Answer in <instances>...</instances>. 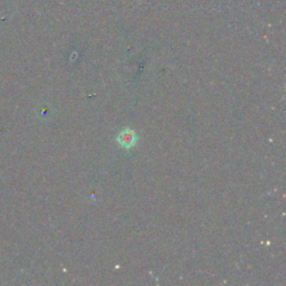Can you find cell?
<instances>
[{
  "label": "cell",
  "mask_w": 286,
  "mask_h": 286,
  "mask_svg": "<svg viewBox=\"0 0 286 286\" xmlns=\"http://www.w3.org/2000/svg\"><path fill=\"white\" fill-rule=\"evenodd\" d=\"M135 140H137L135 139V133L130 130L123 131V132H122L118 138V141L120 142L121 145H123L124 148L132 147V145L135 143Z\"/></svg>",
  "instance_id": "obj_1"
}]
</instances>
